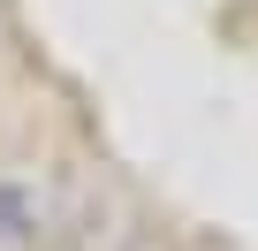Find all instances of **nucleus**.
I'll use <instances>...</instances> for the list:
<instances>
[{"instance_id":"obj_1","label":"nucleus","mask_w":258,"mask_h":251,"mask_svg":"<svg viewBox=\"0 0 258 251\" xmlns=\"http://www.w3.org/2000/svg\"><path fill=\"white\" fill-rule=\"evenodd\" d=\"M23 228H31V198L0 183V236H23Z\"/></svg>"}]
</instances>
